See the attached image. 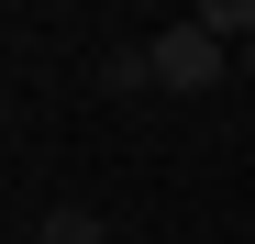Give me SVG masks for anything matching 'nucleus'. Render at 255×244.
Masks as SVG:
<instances>
[{
	"label": "nucleus",
	"mask_w": 255,
	"mask_h": 244,
	"mask_svg": "<svg viewBox=\"0 0 255 244\" xmlns=\"http://www.w3.org/2000/svg\"><path fill=\"white\" fill-rule=\"evenodd\" d=\"M244 78H255V45H244Z\"/></svg>",
	"instance_id": "5"
},
{
	"label": "nucleus",
	"mask_w": 255,
	"mask_h": 244,
	"mask_svg": "<svg viewBox=\"0 0 255 244\" xmlns=\"http://www.w3.org/2000/svg\"><path fill=\"white\" fill-rule=\"evenodd\" d=\"M100 89H155V56H144V45H111V56H100Z\"/></svg>",
	"instance_id": "2"
},
{
	"label": "nucleus",
	"mask_w": 255,
	"mask_h": 244,
	"mask_svg": "<svg viewBox=\"0 0 255 244\" xmlns=\"http://www.w3.org/2000/svg\"><path fill=\"white\" fill-rule=\"evenodd\" d=\"M200 33H211V45H222V33H244V45H255V0H211V11H189Z\"/></svg>",
	"instance_id": "3"
},
{
	"label": "nucleus",
	"mask_w": 255,
	"mask_h": 244,
	"mask_svg": "<svg viewBox=\"0 0 255 244\" xmlns=\"http://www.w3.org/2000/svg\"><path fill=\"white\" fill-rule=\"evenodd\" d=\"M45 244H111L100 211H45Z\"/></svg>",
	"instance_id": "4"
},
{
	"label": "nucleus",
	"mask_w": 255,
	"mask_h": 244,
	"mask_svg": "<svg viewBox=\"0 0 255 244\" xmlns=\"http://www.w3.org/2000/svg\"><path fill=\"white\" fill-rule=\"evenodd\" d=\"M144 56H155V89H178V100H200L211 78H222V45H211L200 22H166V33H144Z\"/></svg>",
	"instance_id": "1"
},
{
	"label": "nucleus",
	"mask_w": 255,
	"mask_h": 244,
	"mask_svg": "<svg viewBox=\"0 0 255 244\" xmlns=\"http://www.w3.org/2000/svg\"><path fill=\"white\" fill-rule=\"evenodd\" d=\"M0 155H11V144H0Z\"/></svg>",
	"instance_id": "6"
}]
</instances>
